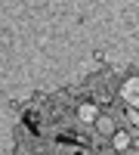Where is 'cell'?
Wrapping results in <instances>:
<instances>
[{
	"label": "cell",
	"instance_id": "6da1fadb",
	"mask_svg": "<svg viewBox=\"0 0 139 155\" xmlns=\"http://www.w3.org/2000/svg\"><path fill=\"white\" fill-rule=\"evenodd\" d=\"M124 96H127V99H133L136 106H139V81H130L127 87H124Z\"/></svg>",
	"mask_w": 139,
	"mask_h": 155
}]
</instances>
